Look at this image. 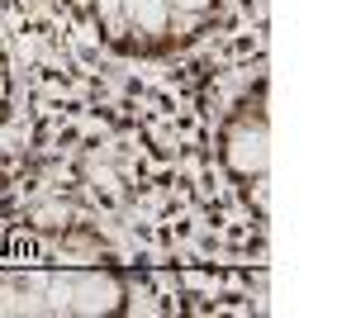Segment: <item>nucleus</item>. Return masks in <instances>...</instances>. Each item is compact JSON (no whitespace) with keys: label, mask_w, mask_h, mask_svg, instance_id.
<instances>
[{"label":"nucleus","mask_w":356,"mask_h":318,"mask_svg":"<svg viewBox=\"0 0 356 318\" xmlns=\"http://www.w3.org/2000/svg\"><path fill=\"white\" fill-rule=\"evenodd\" d=\"M15 109H19V72H15L10 43H5V33H0V133L15 124Z\"/></svg>","instance_id":"20e7f679"},{"label":"nucleus","mask_w":356,"mask_h":318,"mask_svg":"<svg viewBox=\"0 0 356 318\" xmlns=\"http://www.w3.org/2000/svg\"><path fill=\"white\" fill-rule=\"evenodd\" d=\"M114 57L166 62L200 48L228 15V0H57Z\"/></svg>","instance_id":"f257e3e1"},{"label":"nucleus","mask_w":356,"mask_h":318,"mask_svg":"<svg viewBox=\"0 0 356 318\" xmlns=\"http://www.w3.org/2000/svg\"><path fill=\"white\" fill-rule=\"evenodd\" d=\"M219 166L257 223H266V77H252L219 119Z\"/></svg>","instance_id":"7ed1b4c3"},{"label":"nucleus","mask_w":356,"mask_h":318,"mask_svg":"<svg viewBox=\"0 0 356 318\" xmlns=\"http://www.w3.org/2000/svg\"><path fill=\"white\" fill-rule=\"evenodd\" d=\"M138 280L114 262H48L0 271V314H129Z\"/></svg>","instance_id":"f03ea898"}]
</instances>
